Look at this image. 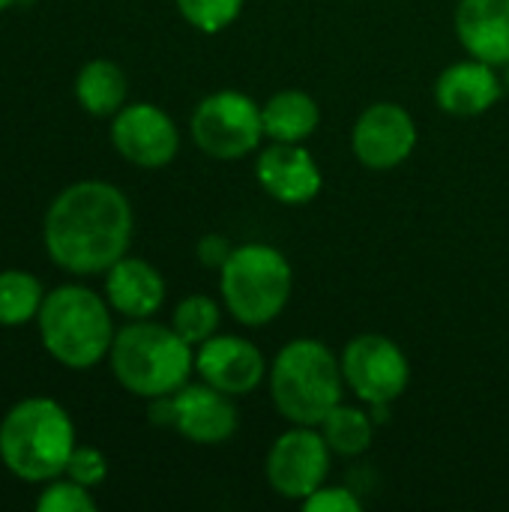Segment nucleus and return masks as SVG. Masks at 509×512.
<instances>
[{
    "instance_id": "25",
    "label": "nucleus",
    "mask_w": 509,
    "mask_h": 512,
    "mask_svg": "<svg viewBox=\"0 0 509 512\" xmlns=\"http://www.w3.org/2000/svg\"><path fill=\"white\" fill-rule=\"evenodd\" d=\"M66 474L69 480L81 483V486H96L105 480L108 474V465H105V456L93 447H75L72 456H69V465H66Z\"/></svg>"
},
{
    "instance_id": "28",
    "label": "nucleus",
    "mask_w": 509,
    "mask_h": 512,
    "mask_svg": "<svg viewBox=\"0 0 509 512\" xmlns=\"http://www.w3.org/2000/svg\"><path fill=\"white\" fill-rule=\"evenodd\" d=\"M12 3H15V0H0V12H3V9H9Z\"/></svg>"
},
{
    "instance_id": "20",
    "label": "nucleus",
    "mask_w": 509,
    "mask_h": 512,
    "mask_svg": "<svg viewBox=\"0 0 509 512\" xmlns=\"http://www.w3.org/2000/svg\"><path fill=\"white\" fill-rule=\"evenodd\" d=\"M45 294L36 276L24 270H3L0 273V324L18 327L39 315Z\"/></svg>"
},
{
    "instance_id": "21",
    "label": "nucleus",
    "mask_w": 509,
    "mask_h": 512,
    "mask_svg": "<svg viewBox=\"0 0 509 512\" xmlns=\"http://www.w3.org/2000/svg\"><path fill=\"white\" fill-rule=\"evenodd\" d=\"M321 426H324V438H327L330 450H336L342 456H357V453H363L372 444V423L357 408L336 405L324 417Z\"/></svg>"
},
{
    "instance_id": "7",
    "label": "nucleus",
    "mask_w": 509,
    "mask_h": 512,
    "mask_svg": "<svg viewBox=\"0 0 509 512\" xmlns=\"http://www.w3.org/2000/svg\"><path fill=\"white\" fill-rule=\"evenodd\" d=\"M261 135V108L237 90L207 96L192 114V138L213 159H240L258 147Z\"/></svg>"
},
{
    "instance_id": "8",
    "label": "nucleus",
    "mask_w": 509,
    "mask_h": 512,
    "mask_svg": "<svg viewBox=\"0 0 509 512\" xmlns=\"http://www.w3.org/2000/svg\"><path fill=\"white\" fill-rule=\"evenodd\" d=\"M342 375L369 405H390L408 387V360L387 336H357L342 357Z\"/></svg>"
},
{
    "instance_id": "22",
    "label": "nucleus",
    "mask_w": 509,
    "mask_h": 512,
    "mask_svg": "<svg viewBox=\"0 0 509 512\" xmlns=\"http://www.w3.org/2000/svg\"><path fill=\"white\" fill-rule=\"evenodd\" d=\"M219 327V306L204 297V294H195V297H186L177 312H174V330L189 342V345H201L207 342Z\"/></svg>"
},
{
    "instance_id": "26",
    "label": "nucleus",
    "mask_w": 509,
    "mask_h": 512,
    "mask_svg": "<svg viewBox=\"0 0 509 512\" xmlns=\"http://www.w3.org/2000/svg\"><path fill=\"white\" fill-rule=\"evenodd\" d=\"M360 501L348 489H318L306 498V512H357Z\"/></svg>"
},
{
    "instance_id": "10",
    "label": "nucleus",
    "mask_w": 509,
    "mask_h": 512,
    "mask_svg": "<svg viewBox=\"0 0 509 512\" xmlns=\"http://www.w3.org/2000/svg\"><path fill=\"white\" fill-rule=\"evenodd\" d=\"M111 141L117 153L141 168H162L177 153V129L165 111L138 102L117 111L111 126Z\"/></svg>"
},
{
    "instance_id": "6",
    "label": "nucleus",
    "mask_w": 509,
    "mask_h": 512,
    "mask_svg": "<svg viewBox=\"0 0 509 512\" xmlns=\"http://www.w3.org/2000/svg\"><path fill=\"white\" fill-rule=\"evenodd\" d=\"M222 297L246 327L273 321L291 297V264L273 246L249 243L222 264Z\"/></svg>"
},
{
    "instance_id": "12",
    "label": "nucleus",
    "mask_w": 509,
    "mask_h": 512,
    "mask_svg": "<svg viewBox=\"0 0 509 512\" xmlns=\"http://www.w3.org/2000/svg\"><path fill=\"white\" fill-rule=\"evenodd\" d=\"M171 426L195 444H225L237 432V411L228 393L195 384L171 393Z\"/></svg>"
},
{
    "instance_id": "24",
    "label": "nucleus",
    "mask_w": 509,
    "mask_h": 512,
    "mask_svg": "<svg viewBox=\"0 0 509 512\" xmlns=\"http://www.w3.org/2000/svg\"><path fill=\"white\" fill-rule=\"evenodd\" d=\"M36 510L42 512H93L96 510V501L87 495V486L69 480V483H51L39 501H36Z\"/></svg>"
},
{
    "instance_id": "18",
    "label": "nucleus",
    "mask_w": 509,
    "mask_h": 512,
    "mask_svg": "<svg viewBox=\"0 0 509 512\" xmlns=\"http://www.w3.org/2000/svg\"><path fill=\"white\" fill-rule=\"evenodd\" d=\"M318 117L321 114H318L315 99L303 90H282L267 102V108H261L264 135H270L273 141H288V144L309 138L318 126Z\"/></svg>"
},
{
    "instance_id": "17",
    "label": "nucleus",
    "mask_w": 509,
    "mask_h": 512,
    "mask_svg": "<svg viewBox=\"0 0 509 512\" xmlns=\"http://www.w3.org/2000/svg\"><path fill=\"white\" fill-rule=\"evenodd\" d=\"M108 303L126 318H150L165 300L162 276L138 258H120L105 279Z\"/></svg>"
},
{
    "instance_id": "5",
    "label": "nucleus",
    "mask_w": 509,
    "mask_h": 512,
    "mask_svg": "<svg viewBox=\"0 0 509 512\" xmlns=\"http://www.w3.org/2000/svg\"><path fill=\"white\" fill-rule=\"evenodd\" d=\"M39 333L57 363L69 369H90L111 348V315L93 291L63 285L42 300Z\"/></svg>"
},
{
    "instance_id": "1",
    "label": "nucleus",
    "mask_w": 509,
    "mask_h": 512,
    "mask_svg": "<svg viewBox=\"0 0 509 512\" xmlns=\"http://www.w3.org/2000/svg\"><path fill=\"white\" fill-rule=\"evenodd\" d=\"M132 207L120 189L84 180L63 189L45 216V249L69 273L111 270L129 249Z\"/></svg>"
},
{
    "instance_id": "11",
    "label": "nucleus",
    "mask_w": 509,
    "mask_h": 512,
    "mask_svg": "<svg viewBox=\"0 0 509 512\" xmlns=\"http://www.w3.org/2000/svg\"><path fill=\"white\" fill-rule=\"evenodd\" d=\"M417 126L402 105L378 102L366 108L354 126V153L369 168H393L411 156Z\"/></svg>"
},
{
    "instance_id": "13",
    "label": "nucleus",
    "mask_w": 509,
    "mask_h": 512,
    "mask_svg": "<svg viewBox=\"0 0 509 512\" xmlns=\"http://www.w3.org/2000/svg\"><path fill=\"white\" fill-rule=\"evenodd\" d=\"M195 369L210 387H216L228 396H246L264 378V357L246 339L210 336L207 342H201Z\"/></svg>"
},
{
    "instance_id": "23",
    "label": "nucleus",
    "mask_w": 509,
    "mask_h": 512,
    "mask_svg": "<svg viewBox=\"0 0 509 512\" xmlns=\"http://www.w3.org/2000/svg\"><path fill=\"white\" fill-rule=\"evenodd\" d=\"M240 6L243 0H177V9L183 12V18L204 33H216L228 27L237 18Z\"/></svg>"
},
{
    "instance_id": "2",
    "label": "nucleus",
    "mask_w": 509,
    "mask_h": 512,
    "mask_svg": "<svg viewBox=\"0 0 509 512\" xmlns=\"http://www.w3.org/2000/svg\"><path fill=\"white\" fill-rule=\"evenodd\" d=\"M72 450V420L51 399H24L0 423V459L15 477L27 483L60 477Z\"/></svg>"
},
{
    "instance_id": "15",
    "label": "nucleus",
    "mask_w": 509,
    "mask_h": 512,
    "mask_svg": "<svg viewBox=\"0 0 509 512\" xmlns=\"http://www.w3.org/2000/svg\"><path fill=\"white\" fill-rule=\"evenodd\" d=\"M462 45L489 66L509 63V0H462L456 9Z\"/></svg>"
},
{
    "instance_id": "3",
    "label": "nucleus",
    "mask_w": 509,
    "mask_h": 512,
    "mask_svg": "<svg viewBox=\"0 0 509 512\" xmlns=\"http://www.w3.org/2000/svg\"><path fill=\"white\" fill-rule=\"evenodd\" d=\"M111 369L135 396H171L192 372V345L174 327L138 321L114 336Z\"/></svg>"
},
{
    "instance_id": "4",
    "label": "nucleus",
    "mask_w": 509,
    "mask_h": 512,
    "mask_svg": "<svg viewBox=\"0 0 509 512\" xmlns=\"http://www.w3.org/2000/svg\"><path fill=\"white\" fill-rule=\"evenodd\" d=\"M273 402L297 426H321L339 405L342 372L327 345L315 339H297L285 345L270 372Z\"/></svg>"
},
{
    "instance_id": "14",
    "label": "nucleus",
    "mask_w": 509,
    "mask_h": 512,
    "mask_svg": "<svg viewBox=\"0 0 509 512\" xmlns=\"http://www.w3.org/2000/svg\"><path fill=\"white\" fill-rule=\"evenodd\" d=\"M258 180L282 204H306L321 192V171L315 159L288 141H279L258 156Z\"/></svg>"
},
{
    "instance_id": "16",
    "label": "nucleus",
    "mask_w": 509,
    "mask_h": 512,
    "mask_svg": "<svg viewBox=\"0 0 509 512\" xmlns=\"http://www.w3.org/2000/svg\"><path fill=\"white\" fill-rule=\"evenodd\" d=\"M435 96H438V105L447 114L474 117V114L489 111L498 102L501 81L492 72V66L483 63V60L456 63V66L441 72V78L435 84Z\"/></svg>"
},
{
    "instance_id": "19",
    "label": "nucleus",
    "mask_w": 509,
    "mask_h": 512,
    "mask_svg": "<svg viewBox=\"0 0 509 512\" xmlns=\"http://www.w3.org/2000/svg\"><path fill=\"white\" fill-rule=\"evenodd\" d=\"M75 96H78L81 108L96 117L114 114V111H120V105L126 99V75L111 60H93L78 72Z\"/></svg>"
},
{
    "instance_id": "9",
    "label": "nucleus",
    "mask_w": 509,
    "mask_h": 512,
    "mask_svg": "<svg viewBox=\"0 0 509 512\" xmlns=\"http://www.w3.org/2000/svg\"><path fill=\"white\" fill-rule=\"evenodd\" d=\"M330 471V444L324 435L312 432V426H300L285 432L267 456V480L270 486L291 501H306L321 489Z\"/></svg>"
},
{
    "instance_id": "27",
    "label": "nucleus",
    "mask_w": 509,
    "mask_h": 512,
    "mask_svg": "<svg viewBox=\"0 0 509 512\" xmlns=\"http://www.w3.org/2000/svg\"><path fill=\"white\" fill-rule=\"evenodd\" d=\"M231 246H228V240L225 237H219V234H210V237H204L201 243H198V258L207 264V267H219L222 270V264L231 258Z\"/></svg>"
},
{
    "instance_id": "29",
    "label": "nucleus",
    "mask_w": 509,
    "mask_h": 512,
    "mask_svg": "<svg viewBox=\"0 0 509 512\" xmlns=\"http://www.w3.org/2000/svg\"><path fill=\"white\" fill-rule=\"evenodd\" d=\"M507 87H509V63H507Z\"/></svg>"
}]
</instances>
